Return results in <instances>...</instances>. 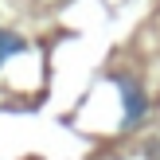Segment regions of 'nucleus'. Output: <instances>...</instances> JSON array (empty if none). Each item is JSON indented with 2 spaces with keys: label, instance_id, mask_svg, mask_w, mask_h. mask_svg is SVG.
<instances>
[{
  "label": "nucleus",
  "instance_id": "nucleus-2",
  "mask_svg": "<svg viewBox=\"0 0 160 160\" xmlns=\"http://www.w3.org/2000/svg\"><path fill=\"white\" fill-rule=\"evenodd\" d=\"M28 51V39L20 35V31H8V28H0V67H4L12 55H23Z\"/></svg>",
  "mask_w": 160,
  "mask_h": 160
},
{
  "label": "nucleus",
  "instance_id": "nucleus-1",
  "mask_svg": "<svg viewBox=\"0 0 160 160\" xmlns=\"http://www.w3.org/2000/svg\"><path fill=\"white\" fill-rule=\"evenodd\" d=\"M113 86L121 94V129H137L141 121L148 117V94L137 78L129 74H113Z\"/></svg>",
  "mask_w": 160,
  "mask_h": 160
}]
</instances>
